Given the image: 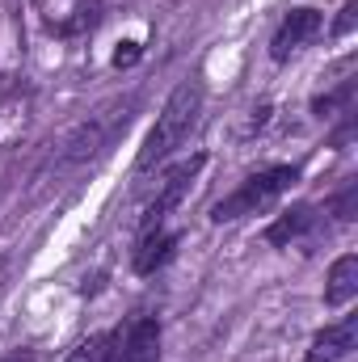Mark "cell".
<instances>
[{"label": "cell", "instance_id": "6da1fadb", "mask_svg": "<svg viewBox=\"0 0 358 362\" xmlns=\"http://www.w3.org/2000/svg\"><path fill=\"white\" fill-rule=\"evenodd\" d=\"M198 114H202V85H198V81H181L178 89L169 93V101L161 105L156 127L148 131L144 148L135 152V173H148V169H156L161 160H169L181 144H185V135L194 131Z\"/></svg>", "mask_w": 358, "mask_h": 362}, {"label": "cell", "instance_id": "7a4b0ae2", "mask_svg": "<svg viewBox=\"0 0 358 362\" xmlns=\"http://www.w3.org/2000/svg\"><path fill=\"white\" fill-rule=\"evenodd\" d=\"M295 181H299V169L295 165H270L262 173H253L249 181H241V189H232L228 198H219L211 206V219L215 223H232V219L258 215V211H266L274 198H282Z\"/></svg>", "mask_w": 358, "mask_h": 362}, {"label": "cell", "instance_id": "3957f363", "mask_svg": "<svg viewBox=\"0 0 358 362\" xmlns=\"http://www.w3.org/2000/svg\"><path fill=\"white\" fill-rule=\"evenodd\" d=\"M131 110H135V97L114 105V110H101V114H89L81 127H72L59 144V165H85L93 156H101L110 148V139L131 122Z\"/></svg>", "mask_w": 358, "mask_h": 362}, {"label": "cell", "instance_id": "277c9868", "mask_svg": "<svg viewBox=\"0 0 358 362\" xmlns=\"http://www.w3.org/2000/svg\"><path fill=\"white\" fill-rule=\"evenodd\" d=\"M325 30V13L321 8H291L282 21H278V30H274V38H270V59L274 64H287L299 47H308L316 34Z\"/></svg>", "mask_w": 358, "mask_h": 362}, {"label": "cell", "instance_id": "5b68a950", "mask_svg": "<svg viewBox=\"0 0 358 362\" xmlns=\"http://www.w3.org/2000/svg\"><path fill=\"white\" fill-rule=\"evenodd\" d=\"M198 169H202V156H190V160H181V165H173V169L165 173L161 189H156V198H152V202H148V211H144V223H139L144 232H148V228H161V223H165V215H169V211H178Z\"/></svg>", "mask_w": 358, "mask_h": 362}, {"label": "cell", "instance_id": "8992f818", "mask_svg": "<svg viewBox=\"0 0 358 362\" xmlns=\"http://www.w3.org/2000/svg\"><path fill=\"white\" fill-rule=\"evenodd\" d=\"M354 341H358V316H342L337 325H325V329L312 337L304 362H342L354 350Z\"/></svg>", "mask_w": 358, "mask_h": 362}, {"label": "cell", "instance_id": "52a82bcc", "mask_svg": "<svg viewBox=\"0 0 358 362\" xmlns=\"http://www.w3.org/2000/svg\"><path fill=\"white\" fill-rule=\"evenodd\" d=\"M316 228V206H291V211H282L274 223L266 228V240L274 245V249H291L295 240H304L308 232Z\"/></svg>", "mask_w": 358, "mask_h": 362}, {"label": "cell", "instance_id": "ba28073f", "mask_svg": "<svg viewBox=\"0 0 358 362\" xmlns=\"http://www.w3.org/2000/svg\"><path fill=\"white\" fill-rule=\"evenodd\" d=\"M178 249V232H169L165 223L161 228H148L139 236V249H135V274H156Z\"/></svg>", "mask_w": 358, "mask_h": 362}, {"label": "cell", "instance_id": "9c48e42d", "mask_svg": "<svg viewBox=\"0 0 358 362\" xmlns=\"http://www.w3.org/2000/svg\"><path fill=\"white\" fill-rule=\"evenodd\" d=\"M122 362H161V325L156 316H139L122 341Z\"/></svg>", "mask_w": 358, "mask_h": 362}, {"label": "cell", "instance_id": "30bf717a", "mask_svg": "<svg viewBox=\"0 0 358 362\" xmlns=\"http://www.w3.org/2000/svg\"><path fill=\"white\" fill-rule=\"evenodd\" d=\"M354 295H358V253H342L329 266V278H325V303L346 308Z\"/></svg>", "mask_w": 358, "mask_h": 362}, {"label": "cell", "instance_id": "8fae6325", "mask_svg": "<svg viewBox=\"0 0 358 362\" xmlns=\"http://www.w3.org/2000/svg\"><path fill=\"white\" fill-rule=\"evenodd\" d=\"M312 114H316V118L354 114V81H342L333 93H321V97H312Z\"/></svg>", "mask_w": 358, "mask_h": 362}, {"label": "cell", "instance_id": "7c38bea8", "mask_svg": "<svg viewBox=\"0 0 358 362\" xmlns=\"http://www.w3.org/2000/svg\"><path fill=\"white\" fill-rule=\"evenodd\" d=\"M105 346H110L105 333H101V337H85L64 362H110V350H105Z\"/></svg>", "mask_w": 358, "mask_h": 362}, {"label": "cell", "instance_id": "4fadbf2b", "mask_svg": "<svg viewBox=\"0 0 358 362\" xmlns=\"http://www.w3.org/2000/svg\"><path fill=\"white\" fill-rule=\"evenodd\" d=\"M329 211H333L342 223H350V219H354V215H358V185H354V181H350V185L333 198V206H329Z\"/></svg>", "mask_w": 358, "mask_h": 362}, {"label": "cell", "instance_id": "5bb4252c", "mask_svg": "<svg viewBox=\"0 0 358 362\" xmlns=\"http://www.w3.org/2000/svg\"><path fill=\"white\" fill-rule=\"evenodd\" d=\"M354 25H358V0H346V4H342V13H337V21L329 25V34H333V38H350V34H354Z\"/></svg>", "mask_w": 358, "mask_h": 362}, {"label": "cell", "instance_id": "9a60e30c", "mask_svg": "<svg viewBox=\"0 0 358 362\" xmlns=\"http://www.w3.org/2000/svg\"><path fill=\"white\" fill-rule=\"evenodd\" d=\"M139 55H144L139 42H118V51H114V68H131Z\"/></svg>", "mask_w": 358, "mask_h": 362}]
</instances>
